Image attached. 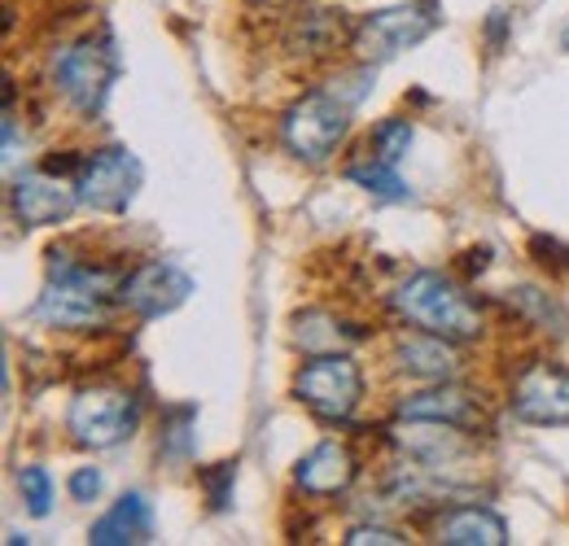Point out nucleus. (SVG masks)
Returning <instances> with one entry per match:
<instances>
[{"label": "nucleus", "instance_id": "nucleus-1", "mask_svg": "<svg viewBox=\"0 0 569 546\" xmlns=\"http://www.w3.org/2000/svg\"><path fill=\"white\" fill-rule=\"evenodd\" d=\"M49 289L36 302V320L49 328H101L110 320V284L114 275L79 267L67 254H49Z\"/></svg>", "mask_w": 569, "mask_h": 546}, {"label": "nucleus", "instance_id": "nucleus-2", "mask_svg": "<svg viewBox=\"0 0 569 546\" xmlns=\"http://www.w3.org/2000/svg\"><path fill=\"white\" fill-rule=\"evenodd\" d=\"M395 311L408 324L438 333V337H451V342H469L482 328L478 306L438 272H417L412 280H403L399 293H395Z\"/></svg>", "mask_w": 569, "mask_h": 546}, {"label": "nucleus", "instance_id": "nucleus-3", "mask_svg": "<svg viewBox=\"0 0 569 546\" xmlns=\"http://www.w3.org/2000/svg\"><path fill=\"white\" fill-rule=\"evenodd\" d=\"M351 105L356 97H338V92H307L281 123L284 149L307 162V166H320L329 162V153L342 144L347 128H351Z\"/></svg>", "mask_w": 569, "mask_h": 546}, {"label": "nucleus", "instance_id": "nucleus-4", "mask_svg": "<svg viewBox=\"0 0 569 546\" xmlns=\"http://www.w3.org/2000/svg\"><path fill=\"white\" fill-rule=\"evenodd\" d=\"M293 394L320 419H351L363 398V372L351 354H320L298 372Z\"/></svg>", "mask_w": 569, "mask_h": 546}, {"label": "nucleus", "instance_id": "nucleus-5", "mask_svg": "<svg viewBox=\"0 0 569 546\" xmlns=\"http://www.w3.org/2000/svg\"><path fill=\"white\" fill-rule=\"evenodd\" d=\"M114 49L97 44V40H79L53 53V83L58 92L83 114H101L110 83H114Z\"/></svg>", "mask_w": 569, "mask_h": 546}, {"label": "nucleus", "instance_id": "nucleus-6", "mask_svg": "<svg viewBox=\"0 0 569 546\" xmlns=\"http://www.w3.org/2000/svg\"><path fill=\"white\" fill-rule=\"evenodd\" d=\"M137 419H141V407L123 390H83L71 403V415H67L74 442L88 446V451L119 446L123 437H132Z\"/></svg>", "mask_w": 569, "mask_h": 546}, {"label": "nucleus", "instance_id": "nucleus-7", "mask_svg": "<svg viewBox=\"0 0 569 546\" xmlns=\"http://www.w3.org/2000/svg\"><path fill=\"white\" fill-rule=\"evenodd\" d=\"M79 205L97 214H123L141 189V162L128 149H101L79 166Z\"/></svg>", "mask_w": 569, "mask_h": 546}, {"label": "nucleus", "instance_id": "nucleus-8", "mask_svg": "<svg viewBox=\"0 0 569 546\" xmlns=\"http://www.w3.org/2000/svg\"><path fill=\"white\" fill-rule=\"evenodd\" d=\"M433 27H438V13H429L421 4L377 9L356 27V53L363 62H390L403 49H417Z\"/></svg>", "mask_w": 569, "mask_h": 546}, {"label": "nucleus", "instance_id": "nucleus-9", "mask_svg": "<svg viewBox=\"0 0 569 546\" xmlns=\"http://www.w3.org/2000/svg\"><path fill=\"white\" fill-rule=\"evenodd\" d=\"M193 293V275L176 263H144L141 272H132L119 289V302L128 311H137L141 320H162L171 315L176 306H184Z\"/></svg>", "mask_w": 569, "mask_h": 546}, {"label": "nucleus", "instance_id": "nucleus-10", "mask_svg": "<svg viewBox=\"0 0 569 546\" xmlns=\"http://www.w3.org/2000/svg\"><path fill=\"white\" fill-rule=\"evenodd\" d=\"M9 205L13 214L27 223V228H49V223H62L79 205V189L67 184L62 175H49V171H27L9 184Z\"/></svg>", "mask_w": 569, "mask_h": 546}, {"label": "nucleus", "instance_id": "nucleus-11", "mask_svg": "<svg viewBox=\"0 0 569 546\" xmlns=\"http://www.w3.org/2000/svg\"><path fill=\"white\" fill-rule=\"evenodd\" d=\"M512 407L530 424H569V372H561V367H530L517 381Z\"/></svg>", "mask_w": 569, "mask_h": 546}, {"label": "nucleus", "instance_id": "nucleus-12", "mask_svg": "<svg viewBox=\"0 0 569 546\" xmlns=\"http://www.w3.org/2000/svg\"><path fill=\"white\" fill-rule=\"evenodd\" d=\"M293 481L307 489V494H338L356 481V459L342 442H320L316 451H307L293 468Z\"/></svg>", "mask_w": 569, "mask_h": 546}, {"label": "nucleus", "instance_id": "nucleus-13", "mask_svg": "<svg viewBox=\"0 0 569 546\" xmlns=\"http://www.w3.org/2000/svg\"><path fill=\"white\" fill-rule=\"evenodd\" d=\"M395 358H399V367L408 372V376H417V381H447V376H456V367H460V358H456V350H451V337H438V333H412V337H403L399 350H395Z\"/></svg>", "mask_w": 569, "mask_h": 546}, {"label": "nucleus", "instance_id": "nucleus-14", "mask_svg": "<svg viewBox=\"0 0 569 546\" xmlns=\"http://www.w3.org/2000/svg\"><path fill=\"white\" fill-rule=\"evenodd\" d=\"M153 534V512L144 503V494H123L97 525H92V543L97 546H123V543H144Z\"/></svg>", "mask_w": 569, "mask_h": 546}, {"label": "nucleus", "instance_id": "nucleus-15", "mask_svg": "<svg viewBox=\"0 0 569 546\" xmlns=\"http://www.w3.org/2000/svg\"><path fill=\"white\" fill-rule=\"evenodd\" d=\"M438 538L447 546H503L508 525L487 507H460L438 525Z\"/></svg>", "mask_w": 569, "mask_h": 546}, {"label": "nucleus", "instance_id": "nucleus-16", "mask_svg": "<svg viewBox=\"0 0 569 546\" xmlns=\"http://www.w3.org/2000/svg\"><path fill=\"white\" fill-rule=\"evenodd\" d=\"M399 415L408 419H442V424H469L473 419V398L465 390H451V385H438L426 394H412L399 403Z\"/></svg>", "mask_w": 569, "mask_h": 546}, {"label": "nucleus", "instance_id": "nucleus-17", "mask_svg": "<svg viewBox=\"0 0 569 546\" xmlns=\"http://www.w3.org/2000/svg\"><path fill=\"white\" fill-rule=\"evenodd\" d=\"M347 180H351V184H359L363 193H372V198H386V202H408V184L399 180V171H395L390 162L372 158V153H368V162H351V166H347Z\"/></svg>", "mask_w": 569, "mask_h": 546}, {"label": "nucleus", "instance_id": "nucleus-18", "mask_svg": "<svg viewBox=\"0 0 569 546\" xmlns=\"http://www.w3.org/2000/svg\"><path fill=\"white\" fill-rule=\"evenodd\" d=\"M408 144H412V123H408V119H386V123H377V132H372V144H368V149H372V158L399 166L403 153H408Z\"/></svg>", "mask_w": 569, "mask_h": 546}, {"label": "nucleus", "instance_id": "nucleus-19", "mask_svg": "<svg viewBox=\"0 0 569 546\" xmlns=\"http://www.w3.org/2000/svg\"><path fill=\"white\" fill-rule=\"evenodd\" d=\"M18 494H22L31 516H49L53 512V477H49V468H40V464L22 468L18 473Z\"/></svg>", "mask_w": 569, "mask_h": 546}, {"label": "nucleus", "instance_id": "nucleus-20", "mask_svg": "<svg viewBox=\"0 0 569 546\" xmlns=\"http://www.w3.org/2000/svg\"><path fill=\"white\" fill-rule=\"evenodd\" d=\"M67 489H71L74 503H97V498H101V489H106V477H101L97 468H74Z\"/></svg>", "mask_w": 569, "mask_h": 546}, {"label": "nucleus", "instance_id": "nucleus-21", "mask_svg": "<svg viewBox=\"0 0 569 546\" xmlns=\"http://www.w3.org/2000/svg\"><path fill=\"white\" fill-rule=\"evenodd\" d=\"M347 543H351V546H363V543L399 546V543H403V538H399L395 529H386V525H363V529H351V534H347Z\"/></svg>", "mask_w": 569, "mask_h": 546}, {"label": "nucleus", "instance_id": "nucleus-22", "mask_svg": "<svg viewBox=\"0 0 569 546\" xmlns=\"http://www.w3.org/2000/svg\"><path fill=\"white\" fill-rule=\"evenodd\" d=\"M566 49H569V36H566Z\"/></svg>", "mask_w": 569, "mask_h": 546}]
</instances>
